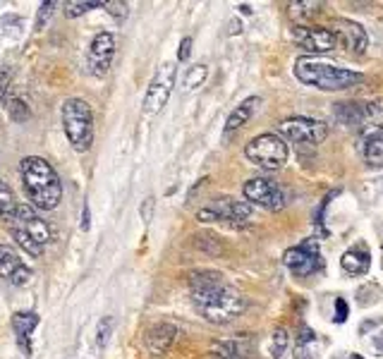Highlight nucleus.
I'll return each mask as SVG.
<instances>
[{"mask_svg":"<svg viewBox=\"0 0 383 359\" xmlns=\"http://www.w3.org/2000/svg\"><path fill=\"white\" fill-rule=\"evenodd\" d=\"M347 318V302L342 297H335V321L342 323Z\"/></svg>","mask_w":383,"mask_h":359,"instance_id":"36","label":"nucleus"},{"mask_svg":"<svg viewBox=\"0 0 383 359\" xmlns=\"http://www.w3.org/2000/svg\"><path fill=\"white\" fill-rule=\"evenodd\" d=\"M357 132L364 134L367 139L383 132V99L362 101V117H360Z\"/></svg>","mask_w":383,"mask_h":359,"instance_id":"17","label":"nucleus"},{"mask_svg":"<svg viewBox=\"0 0 383 359\" xmlns=\"http://www.w3.org/2000/svg\"><path fill=\"white\" fill-rule=\"evenodd\" d=\"M295 359H316V333L309 326H302V331L297 333L295 341V350H293Z\"/></svg>","mask_w":383,"mask_h":359,"instance_id":"23","label":"nucleus"},{"mask_svg":"<svg viewBox=\"0 0 383 359\" xmlns=\"http://www.w3.org/2000/svg\"><path fill=\"white\" fill-rule=\"evenodd\" d=\"M58 3H53V0H46V3L38 5V15H36V29H43L46 22H48V17L56 12Z\"/></svg>","mask_w":383,"mask_h":359,"instance_id":"34","label":"nucleus"},{"mask_svg":"<svg viewBox=\"0 0 383 359\" xmlns=\"http://www.w3.org/2000/svg\"><path fill=\"white\" fill-rule=\"evenodd\" d=\"M283 264H285V269L297 278L314 276V273L321 271V266H323L319 242H316L314 237H309V240H305V242L290 247V250L285 252V257H283Z\"/></svg>","mask_w":383,"mask_h":359,"instance_id":"10","label":"nucleus"},{"mask_svg":"<svg viewBox=\"0 0 383 359\" xmlns=\"http://www.w3.org/2000/svg\"><path fill=\"white\" fill-rule=\"evenodd\" d=\"M17 199H15V194H12V189L5 185V182H0V218H5V220H10L12 215L17 213Z\"/></svg>","mask_w":383,"mask_h":359,"instance_id":"27","label":"nucleus"},{"mask_svg":"<svg viewBox=\"0 0 383 359\" xmlns=\"http://www.w3.org/2000/svg\"><path fill=\"white\" fill-rule=\"evenodd\" d=\"M8 223H10V227H17V230L26 232L31 240H34V242H38L41 247L51 240V227H48V223L38 218L36 211H34V208H31V206L19 204L17 213L12 215Z\"/></svg>","mask_w":383,"mask_h":359,"instance_id":"14","label":"nucleus"},{"mask_svg":"<svg viewBox=\"0 0 383 359\" xmlns=\"http://www.w3.org/2000/svg\"><path fill=\"white\" fill-rule=\"evenodd\" d=\"M216 359H249V345L244 341H223L214 345Z\"/></svg>","mask_w":383,"mask_h":359,"instance_id":"24","label":"nucleus"},{"mask_svg":"<svg viewBox=\"0 0 383 359\" xmlns=\"http://www.w3.org/2000/svg\"><path fill=\"white\" fill-rule=\"evenodd\" d=\"M293 41L309 53H328V50L338 48V38H335L331 27H316V24L314 27L312 24L293 27Z\"/></svg>","mask_w":383,"mask_h":359,"instance_id":"11","label":"nucleus"},{"mask_svg":"<svg viewBox=\"0 0 383 359\" xmlns=\"http://www.w3.org/2000/svg\"><path fill=\"white\" fill-rule=\"evenodd\" d=\"M293 70H295V77L302 84L321 89V91H345V89H352L364 82V75H362V72L340 68V65L328 63V60H323V58H314V55L297 58Z\"/></svg>","mask_w":383,"mask_h":359,"instance_id":"2","label":"nucleus"},{"mask_svg":"<svg viewBox=\"0 0 383 359\" xmlns=\"http://www.w3.org/2000/svg\"><path fill=\"white\" fill-rule=\"evenodd\" d=\"M350 359H364V357L357 355V352H352V355H350Z\"/></svg>","mask_w":383,"mask_h":359,"instance_id":"42","label":"nucleus"},{"mask_svg":"<svg viewBox=\"0 0 383 359\" xmlns=\"http://www.w3.org/2000/svg\"><path fill=\"white\" fill-rule=\"evenodd\" d=\"M290 17L297 22V27H305L307 22H312V19L319 15L323 3L319 0H297V3H290Z\"/></svg>","mask_w":383,"mask_h":359,"instance_id":"22","label":"nucleus"},{"mask_svg":"<svg viewBox=\"0 0 383 359\" xmlns=\"http://www.w3.org/2000/svg\"><path fill=\"white\" fill-rule=\"evenodd\" d=\"M63 127L75 151H89L94 144V113L87 101L68 99L63 103Z\"/></svg>","mask_w":383,"mask_h":359,"instance_id":"4","label":"nucleus"},{"mask_svg":"<svg viewBox=\"0 0 383 359\" xmlns=\"http://www.w3.org/2000/svg\"><path fill=\"white\" fill-rule=\"evenodd\" d=\"M240 31H242V24L235 19V22H233V29H230V34H240Z\"/></svg>","mask_w":383,"mask_h":359,"instance_id":"41","label":"nucleus"},{"mask_svg":"<svg viewBox=\"0 0 383 359\" xmlns=\"http://www.w3.org/2000/svg\"><path fill=\"white\" fill-rule=\"evenodd\" d=\"M94 8H103L101 0H70V3H65V15L75 19V17L87 15V12H91Z\"/></svg>","mask_w":383,"mask_h":359,"instance_id":"28","label":"nucleus"},{"mask_svg":"<svg viewBox=\"0 0 383 359\" xmlns=\"http://www.w3.org/2000/svg\"><path fill=\"white\" fill-rule=\"evenodd\" d=\"M244 156H247V161L254 163L256 168H261V171L266 173H273L285 166L290 149H288V141L283 139L280 134L263 132L259 136H254V139L244 146Z\"/></svg>","mask_w":383,"mask_h":359,"instance_id":"5","label":"nucleus"},{"mask_svg":"<svg viewBox=\"0 0 383 359\" xmlns=\"http://www.w3.org/2000/svg\"><path fill=\"white\" fill-rule=\"evenodd\" d=\"M189 53H192V38L184 36L180 41V50H177V60H180V63L189 60Z\"/></svg>","mask_w":383,"mask_h":359,"instance_id":"37","label":"nucleus"},{"mask_svg":"<svg viewBox=\"0 0 383 359\" xmlns=\"http://www.w3.org/2000/svg\"><path fill=\"white\" fill-rule=\"evenodd\" d=\"M369 266H372V254H369L364 242L350 247V250L340 257V269L350 273V276H364L369 271Z\"/></svg>","mask_w":383,"mask_h":359,"instance_id":"18","label":"nucleus"},{"mask_svg":"<svg viewBox=\"0 0 383 359\" xmlns=\"http://www.w3.org/2000/svg\"><path fill=\"white\" fill-rule=\"evenodd\" d=\"M192 302L199 314L211 323H228L247 309V297L226 280L218 271H194L189 273Z\"/></svg>","mask_w":383,"mask_h":359,"instance_id":"1","label":"nucleus"},{"mask_svg":"<svg viewBox=\"0 0 383 359\" xmlns=\"http://www.w3.org/2000/svg\"><path fill=\"white\" fill-rule=\"evenodd\" d=\"M10 77L12 72L8 68L0 70V101H5V94H8V87H10Z\"/></svg>","mask_w":383,"mask_h":359,"instance_id":"38","label":"nucleus"},{"mask_svg":"<svg viewBox=\"0 0 383 359\" xmlns=\"http://www.w3.org/2000/svg\"><path fill=\"white\" fill-rule=\"evenodd\" d=\"M36 326H38V314H34V311H17L12 316V328L17 333V343L24 355H31V333L36 331Z\"/></svg>","mask_w":383,"mask_h":359,"instance_id":"19","label":"nucleus"},{"mask_svg":"<svg viewBox=\"0 0 383 359\" xmlns=\"http://www.w3.org/2000/svg\"><path fill=\"white\" fill-rule=\"evenodd\" d=\"M333 115H335V120H338L342 127L355 129V132H357L360 117H362V101H340V103H335Z\"/></svg>","mask_w":383,"mask_h":359,"instance_id":"21","label":"nucleus"},{"mask_svg":"<svg viewBox=\"0 0 383 359\" xmlns=\"http://www.w3.org/2000/svg\"><path fill=\"white\" fill-rule=\"evenodd\" d=\"M364 161L374 168H383V132L369 136L364 144Z\"/></svg>","mask_w":383,"mask_h":359,"instance_id":"25","label":"nucleus"},{"mask_svg":"<svg viewBox=\"0 0 383 359\" xmlns=\"http://www.w3.org/2000/svg\"><path fill=\"white\" fill-rule=\"evenodd\" d=\"M288 345H290V333L285 328H276L273 336H271V357L280 359L288 352Z\"/></svg>","mask_w":383,"mask_h":359,"instance_id":"29","label":"nucleus"},{"mask_svg":"<svg viewBox=\"0 0 383 359\" xmlns=\"http://www.w3.org/2000/svg\"><path fill=\"white\" fill-rule=\"evenodd\" d=\"M278 132L283 139L297 144V146H319L321 141H326L328 136V125L316 117H288L278 125Z\"/></svg>","mask_w":383,"mask_h":359,"instance_id":"7","label":"nucleus"},{"mask_svg":"<svg viewBox=\"0 0 383 359\" xmlns=\"http://www.w3.org/2000/svg\"><path fill=\"white\" fill-rule=\"evenodd\" d=\"M328 27H331L335 38H338V43H342L347 48V53L362 55L369 48V34L360 22H352V19H345V17H335Z\"/></svg>","mask_w":383,"mask_h":359,"instance_id":"12","label":"nucleus"},{"mask_svg":"<svg viewBox=\"0 0 383 359\" xmlns=\"http://www.w3.org/2000/svg\"><path fill=\"white\" fill-rule=\"evenodd\" d=\"M0 278L12 285H26L31 280V271L24 266L19 254L10 245H0Z\"/></svg>","mask_w":383,"mask_h":359,"instance_id":"15","label":"nucleus"},{"mask_svg":"<svg viewBox=\"0 0 383 359\" xmlns=\"http://www.w3.org/2000/svg\"><path fill=\"white\" fill-rule=\"evenodd\" d=\"M151 208H154V197H149L147 201H144V206H142V218L147 220H151Z\"/></svg>","mask_w":383,"mask_h":359,"instance_id":"39","label":"nucleus"},{"mask_svg":"<svg viewBox=\"0 0 383 359\" xmlns=\"http://www.w3.org/2000/svg\"><path fill=\"white\" fill-rule=\"evenodd\" d=\"M362 336H364L367 343L372 345L374 355H383V318L362 326Z\"/></svg>","mask_w":383,"mask_h":359,"instance_id":"26","label":"nucleus"},{"mask_svg":"<svg viewBox=\"0 0 383 359\" xmlns=\"http://www.w3.org/2000/svg\"><path fill=\"white\" fill-rule=\"evenodd\" d=\"M206 75H209L206 65H194V68H189V72L184 75V89L192 91V89L201 87V84L206 82Z\"/></svg>","mask_w":383,"mask_h":359,"instance_id":"31","label":"nucleus"},{"mask_svg":"<svg viewBox=\"0 0 383 359\" xmlns=\"http://www.w3.org/2000/svg\"><path fill=\"white\" fill-rule=\"evenodd\" d=\"M242 192L249 204L261 206V208H266V211H283L288 204L285 192H283V187L278 185V180L266 178V175L247 180L242 187Z\"/></svg>","mask_w":383,"mask_h":359,"instance_id":"8","label":"nucleus"},{"mask_svg":"<svg viewBox=\"0 0 383 359\" xmlns=\"http://www.w3.org/2000/svg\"><path fill=\"white\" fill-rule=\"evenodd\" d=\"M196 218L201 223H228L233 227L249 225L254 220V208L247 199H233V197H218L211 204L201 206L196 211Z\"/></svg>","mask_w":383,"mask_h":359,"instance_id":"6","label":"nucleus"},{"mask_svg":"<svg viewBox=\"0 0 383 359\" xmlns=\"http://www.w3.org/2000/svg\"><path fill=\"white\" fill-rule=\"evenodd\" d=\"M8 113H10V117L15 122H26L31 117V113H29V106L22 101V99H10V103H8Z\"/></svg>","mask_w":383,"mask_h":359,"instance_id":"33","label":"nucleus"},{"mask_svg":"<svg viewBox=\"0 0 383 359\" xmlns=\"http://www.w3.org/2000/svg\"><path fill=\"white\" fill-rule=\"evenodd\" d=\"M22 180L29 199L43 211H53L63 199V185L53 166L41 156H26L22 161Z\"/></svg>","mask_w":383,"mask_h":359,"instance_id":"3","label":"nucleus"},{"mask_svg":"<svg viewBox=\"0 0 383 359\" xmlns=\"http://www.w3.org/2000/svg\"><path fill=\"white\" fill-rule=\"evenodd\" d=\"M113 328H115L113 316H103L101 321H98V328H96V345L98 348H105V345H108L110 336H113Z\"/></svg>","mask_w":383,"mask_h":359,"instance_id":"32","label":"nucleus"},{"mask_svg":"<svg viewBox=\"0 0 383 359\" xmlns=\"http://www.w3.org/2000/svg\"><path fill=\"white\" fill-rule=\"evenodd\" d=\"M175 338H177V328L173 323H156L151 326L147 336H144V350H147L151 357H161L170 350Z\"/></svg>","mask_w":383,"mask_h":359,"instance_id":"16","label":"nucleus"},{"mask_svg":"<svg viewBox=\"0 0 383 359\" xmlns=\"http://www.w3.org/2000/svg\"><path fill=\"white\" fill-rule=\"evenodd\" d=\"M103 8L108 10L115 19H125V17H127V3H103Z\"/></svg>","mask_w":383,"mask_h":359,"instance_id":"35","label":"nucleus"},{"mask_svg":"<svg viewBox=\"0 0 383 359\" xmlns=\"http://www.w3.org/2000/svg\"><path fill=\"white\" fill-rule=\"evenodd\" d=\"M259 103H261L259 96H249V99H244L242 103H237L235 110L228 115V120H226V134H233L240 127L247 125V122L254 117L256 108H259Z\"/></svg>","mask_w":383,"mask_h":359,"instance_id":"20","label":"nucleus"},{"mask_svg":"<svg viewBox=\"0 0 383 359\" xmlns=\"http://www.w3.org/2000/svg\"><path fill=\"white\" fill-rule=\"evenodd\" d=\"M82 230H89V206L84 204V211H82Z\"/></svg>","mask_w":383,"mask_h":359,"instance_id":"40","label":"nucleus"},{"mask_svg":"<svg viewBox=\"0 0 383 359\" xmlns=\"http://www.w3.org/2000/svg\"><path fill=\"white\" fill-rule=\"evenodd\" d=\"M10 232H12V237H15V242L22 247L26 254H31V257H41V254H43V247L38 242H34V240H31L26 232L17 230V227H10Z\"/></svg>","mask_w":383,"mask_h":359,"instance_id":"30","label":"nucleus"},{"mask_svg":"<svg viewBox=\"0 0 383 359\" xmlns=\"http://www.w3.org/2000/svg\"><path fill=\"white\" fill-rule=\"evenodd\" d=\"M177 80V65L175 63H163L161 68L156 70L154 80H151L147 96H144V113L147 115H158L170 99L175 89Z\"/></svg>","mask_w":383,"mask_h":359,"instance_id":"9","label":"nucleus"},{"mask_svg":"<svg viewBox=\"0 0 383 359\" xmlns=\"http://www.w3.org/2000/svg\"><path fill=\"white\" fill-rule=\"evenodd\" d=\"M115 58V36L110 31H101V34L94 36L89 48V70L91 75L103 77L108 75L110 65H113Z\"/></svg>","mask_w":383,"mask_h":359,"instance_id":"13","label":"nucleus"}]
</instances>
